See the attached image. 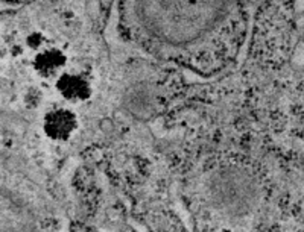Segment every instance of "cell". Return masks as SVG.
<instances>
[{"instance_id": "7a4b0ae2", "label": "cell", "mask_w": 304, "mask_h": 232, "mask_svg": "<svg viewBox=\"0 0 304 232\" xmlns=\"http://www.w3.org/2000/svg\"><path fill=\"white\" fill-rule=\"evenodd\" d=\"M210 193L213 194L216 205L220 208L228 209L231 213L236 211H245L251 200V187L245 179L237 178H225L216 181L210 188Z\"/></svg>"}, {"instance_id": "6da1fadb", "label": "cell", "mask_w": 304, "mask_h": 232, "mask_svg": "<svg viewBox=\"0 0 304 232\" xmlns=\"http://www.w3.org/2000/svg\"><path fill=\"white\" fill-rule=\"evenodd\" d=\"M233 0H135L138 23L155 43L193 46L224 20Z\"/></svg>"}]
</instances>
